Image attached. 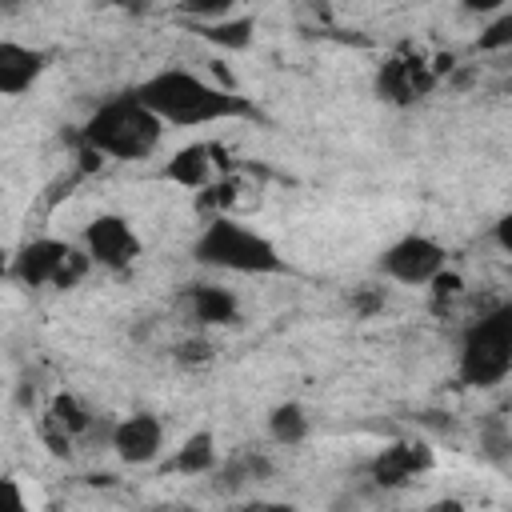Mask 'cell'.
Segmentation results:
<instances>
[{
  "label": "cell",
  "mask_w": 512,
  "mask_h": 512,
  "mask_svg": "<svg viewBox=\"0 0 512 512\" xmlns=\"http://www.w3.org/2000/svg\"><path fill=\"white\" fill-rule=\"evenodd\" d=\"M164 128H204V124H228L256 116L252 100H244L236 88L216 84L192 68H160L148 80L132 88Z\"/></svg>",
  "instance_id": "1"
},
{
  "label": "cell",
  "mask_w": 512,
  "mask_h": 512,
  "mask_svg": "<svg viewBox=\"0 0 512 512\" xmlns=\"http://www.w3.org/2000/svg\"><path fill=\"white\" fill-rule=\"evenodd\" d=\"M76 140H84L88 148H96L104 160L136 164V160H148V156L160 148L164 124H160V116L128 88V92L108 96L104 104H96L92 116L80 124Z\"/></svg>",
  "instance_id": "2"
},
{
  "label": "cell",
  "mask_w": 512,
  "mask_h": 512,
  "mask_svg": "<svg viewBox=\"0 0 512 512\" xmlns=\"http://www.w3.org/2000/svg\"><path fill=\"white\" fill-rule=\"evenodd\" d=\"M192 260L200 268L232 272V276H284L288 272V260L264 232L224 212L204 220V228L192 240Z\"/></svg>",
  "instance_id": "3"
},
{
  "label": "cell",
  "mask_w": 512,
  "mask_h": 512,
  "mask_svg": "<svg viewBox=\"0 0 512 512\" xmlns=\"http://www.w3.org/2000/svg\"><path fill=\"white\" fill-rule=\"evenodd\" d=\"M512 372V304H488L480 308L464 332H460V348H456V376L464 388H500Z\"/></svg>",
  "instance_id": "4"
},
{
  "label": "cell",
  "mask_w": 512,
  "mask_h": 512,
  "mask_svg": "<svg viewBox=\"0 0 512 512\" xmlns=\"http://www.w3.org/2000/svg\"><path fill=\"white\" fill-rule=\"evenodd\" d=\"M88 272H92L88 252L60 236H32L28 244L16 248L8 264V276L20 288H52V292H72Z\"/></svg>",
  "instance_id": "5"
},
{
  "label": "cell",
  "mask_w": 512,
  "mask_h": 512,
  "mask_svg": "<svg viewBox=\"0 0 512 512\" xmlns=\"http://www.w3.org/2000/svg\"><path fill=\"white\" fill-rule=\"evenodd\" d=\"M80 248L88 252L92 268H104V272H128L144 256L140 232L120 212H96L80 232Z\"/></svg>",
  "instance_id": "6"
},
{
  "label": "cell",
  "mask_w": 512,
  "mask_h": 512,
  "mask_svg": "<svg viewBox=\"0 0 512 512\" xmlns=\"http://www.w3.org/2000/svg\"><path fill=\"white\" fill-rule=\"evenodd\" d=\"M436 84H440V76H436L432 52H424V48H396L376 68V96L396 108H408V104L432 96Z\"/></svg>",
  "instance_id": "7"
},
{
  "label": "cell",
  "mask_w": 512,
  "mask_h": 512,
  "mask_svg": "<svg viewBox=\"0 0 512 512\" xmlns=\"http://www.w3.org/2000/svg\"><path fill=\"white\" fill-rule=\"evenodd\" d=\"M444 264H448V248H444L436 236H424V232H404V236H396V240L380 252V260H376L380 276H388V280H396V284H408V288H424Z\"/></svg>",
  "instance_id": "8"
},
{
  "label": "cell",
  "mask_w": 512,
  "mask_h": 512,
  "mask_svg": "<svg viewBox=\"0 0 512 512\" xmlns=\"http://www.w3.org/2000/svg\"><path fill=\"white\" fill-rule=\"evenodd\" d=\"M432 464H436V452L428 440L400 436L368 460V480H376L380 488H404V484L420 480L424 472H432Z\"/></svg>",
  "instance_id": "9"
},
{
  "label": "cell",
  "mask_w": 512,
  "mask_h": 512,
  "mask_svg": "<svg viewBox=\"0 0 512 512\" xmlns=\"http://www.w3.org/2000/svg\"><path fill=\"white\" fill-rule=\"evenodd\" d=\"M108 448L116 452V460L132 464V468H148L160 460L164 452V420L156 412H132L112 420L108 432Z\"/></svg>",
  "instance_id": "10"
},
{
  "label": "cell",
  "mask_w": 512,
  "mask_h": 512,
  "mask_svg": "<svg viewBox=\"0 0 512 512\" xmlns=\"http://www.w3.org/2000/svg\"><path fill=\"white\" fill-rule=\"evenodd\" d=\"M228 168H232V164L224 160V152H220L216 144L192 140V144L176 148V152L164 160L160 180H164V184H176V188H184V192H200L204 184L216 180V172H228Z\"/></svg>",
  "instance_id": "11"
},
{
  "label": "cell",
  "mask_w": 512,
  "mask_h": 512,
  "mask_svg": "<svg viewBox=\"0 0 512 512\" xmlns=\"http://www.w3.org/2000/svg\"><path fill=\"white\" fill-rule=\"evenodd\" d=\"M176 304H180V316L196 328H224L240 320V296L224 284H208V280L184 284Z\"/></svg>",
  "instance_id": "12"
},
{
  "label": "cell",
  "mask_w": 512,
  "mask_h": 512,
  "mask_svg": "<svg viewBox=\"0 0 512 512\" xmlns=\"http://www.w3.org/2000/svg\"><path fill=\"white\" fill-rule=\"evenodd\" d=\"M48 72V52L24 44V40H0V96L16 100L24 92H32L40 84V76Z\"/></svg>",
  "instance_id": "13"
},
{
  "label": "cell",
  "mask_w": 512,
  "mask_h": 512,
  "mask_svg": "<svg viewBox=\"0 0 512 512\" xmlns=\"http://www.w3.org/2000/svg\"><path fill=\"white\" fill-rule=\"evenodd\" d=\"M220 464V444H216V432L212 428H196L188 432L164 460H160V472L164 476H212V468Z\"/></svg>",
  "instance_id": "14"
},
{
  "label": "cell",
  "mask_w": 512,
  "mask_h": 512,
  "mask_svg": "<svg viewBox=\"0 0 512 512\" xmlns=\"http://www.w3.org/2000/svg\"><path fill=\"white\" fill-rule=\"evenodd\" d=\"M192 32L224 52H244L256 36V20L252 16H220V20H192Z\"/></svg>",
  "instance_id": "15"
},
{
  "label": "cell",
  "mask_w": 512,
  "mask_h": 512,
  "mask_svg": "<svg viewBox=\"0 0 512 512\" xmlns=\"http://www.w3.org/2000/svg\"><path fill=\"white\" fill-rule=\"evenodd\" d=\"M264 428H268V440H272V444H280V448H296V444L308 440L312 420H308L304 404H296V400H280V404L268 412Z\"/></svg>",
  "instance_id": "16"
},
{
  "label": "cell",
  "mask_w": 512,
  "mask_h": 512,
  "mask_svg": "<svg viewBox=\"0 0 512 512\" xmlns=\"http://www.w3.org/2000/svg\"><path fill=\"white\" fill-rule=\"evenodd\" d=\"M424 288H428V296H432V308H436V312L452 308V304H456V300L468 292V288H464V276H460L456 268H448V264H444V268H440V272H436V276H432Z\"/></svg>",
  "instance_id": "17"
},
{
  "label": "cell",
  "mask_w": 512,
  "mask_h": 512,
  "mask_svg": "<svg viewBox=\"0 0 512 512\" xmlns=\"http://www.w3.org/2000/svg\"><path fill=\"white\" fill-rule=\"evenodd\" d=\"M504 48H512V12L508 8L488 16L476 36V52H504Z\"/></svg>",
  "instance_id": "18"
},
{
  "label": "cell",
  "mask_w": 512,
  "mask_h": 512,
  "mask_svg": "<svg viewBox=\"0 0 512 512\" xmlns=\"http://www.w3.org/2000/svg\"><path fill=\"white\" fill-rule=\"evenodd\" d=\"M236 0H180V12L192 16V20H220V16H232Z\"/></svg>",
  "instance_id": "19"
},
{
  "label": "cell",
  "mask_w": 512,
  "mask_h": 512,
  "mask_svg": "<svg viewBox=\"0 0 512 512\" xmlns=\"http://www.w3.org/2000/svg\"><path fill=\"white\" fill-rule=\"evenodd\" d=\"M176 360H180L184 368L208 364V360H212V344H208L204 336H188V340H180V344H176Z\"/></svg>",
  "instance_id": "20"
},
{
  "label": "cell",
  "mask_w": 512,
  "mask_h": 512,
  "mask_svg": "<svg viewBox=\"0 0 512 512\" xmlns=\"http://www.w3.org/2000/svg\"><path fill=\"white\" fill-rule=\"evenodd\" d=\"M24 508H28V496H24L20 480L0 476V512H24Z\"/></svg>",
  "instance_id": "21"
},
{
  "label": "cell",
  "mask_w": 512,
  "mask_h": 512,
  "mask_svg": "<svg viewBox=\"0 0 512 512\" xmlns=\"http://www.w3.org/2000/svg\"><path fill=\"white\" fill-rule=\"evenodd\" d=\"M460 8H464L468 16H480V20H488V16L504 12V8H508V0H460Z\"/></svg>",
  "instance_id": "22"
},
{
  "label": "cell",
  "mask_w": 512,
  "mask_h": 512,
  "mask_svg": "<svg viewBox=\"0 0 512 512\" xmlns=\"http://www.w3.org/2000/svg\"><path fill=\"white\" fill-rule=\"evenodd\" d=\"M108 4H112L116 12H124V16H148L156 0H108Z\"/></svg>",
  "instance_id": "23"
}]
</instances>
